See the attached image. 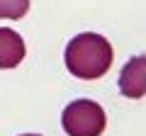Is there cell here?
Segmentation results:
<instances>
[{
	"label": "cell",
	"mask_w": 146,
	"mask_h": 136,
	"mask_svg": "<svg viewBox=\"0 0 146 136\" xmlns=\"http://www.w3.org/2000/svg\"><path fill=\"white\" fill-rule=\"evenodd\" d=\"M63 58H66V68L76 78L95 80V78H102L110 71L115 51L105 37L93 34V32H83L68 42Z\"/></svg>",
	"instance_id": "6da1fadb"
},
{
	"label": "cell",
	"mask_w": 146,
	"mask_h": 136,
	"mask_svg": "<svg viewBox=\"0 0 146 136\" xmlns=\"http://www.w3.org/2000/svg\"><path fill=\"white\" fill-rule=\"evenodd\" d=\"M63 131L68 136H100L105 131V110L93 100H76L63 110Z\"/></svg>",
	"instance_id": "7a4b0ae2"
},
{
	"label": "cell",
	"mask_w": 146,
	"mask_h": 136,
	"mask_svg": "<svg viewBox=\"0 0 146 136\" xmlns=\"http://www.w3.org/2000/svg\"><path fill=\"white\" fill-rule=\"evenodd\" d=\"M119 90L122 95L131 100H139L144 97V90H146V56H136L122 68L119 73Z\"/></svg>",
	"instance_id": "3957f363"
},
{
	"label": "cell",
	"mask_w": 146,
	"mask_h": 136,
	"mask_svg": "<svg viewBox=\"0 0 146 136\" xmlns=\"http://www.w3.org/2000/svg\"><path fill=\"white\" fill-rule=\"evenodd\" d=\"M25 58V39L10 27H0V68H15Z\"/></svg>",
	"instance_id": "277c9868"
},
{
	"label": "cell",
	"mask_w": 146,
	"mask_h": 136,
	"mask_svg": "<svg viewBox=\"0 0 146 136\" xmlns=\"http://www.w3.org/2000/svg\"><path fill=\"white\" fill-rule=\"evenodd\" d=\"M29 10V0H0V17L3 20H20Z\"/></svg>",
	"instance_id": "5b68a950"
},
{
	"label": "cell",
	"mask_w": 146,
	"mask_h": 136,
	"mask_svg": "<svg viewBox=\"0 0 146 136\" xmlns=\"http://www.w3.org/2000/svg\"><path fill=\"white\" fill-rule=\"evenodd\" d=\"M22 136H39V134H22Z\"/></svg>",
	"instance_id": "8992f818"
}]
</instances>
